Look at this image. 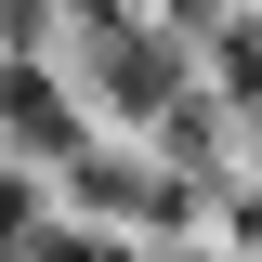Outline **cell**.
Returning <instances> with one entry per match:
<instances>
[{
  "label": "cell",
  "instance_id": "cell-1",
  "mask_svg": "<svg viewBox=\"0 0 262 262\" xmlns=\"http://www.w3.org/2000/svg\"><path fill=\"white\" fill-rule=\"evenodd\" d=\"M27 249H39V262H144V236H131V223H92V210H66V223H39Z\"/></svg>",
  "mask_w": 262,
  "mask_h": 262
},
{
  "label": "cell",
  "instance_id": "cell-2",
  "mask_svg": "<svg viewBox=\"0 0 262 262\" xmlns=\"http://www.w3.org/2000/svg\"><path fill=\"white\" fill-rule=\"evenodd\" d=\"M210 79H223L236 105H262V13H236V27H223V53H210Z\"/></svg>",
  "mask_w": 262,
  "mask_h": 262
}]
</instances>
